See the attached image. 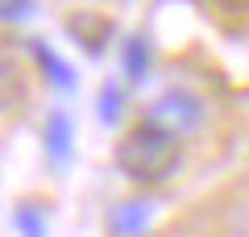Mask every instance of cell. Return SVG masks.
Masks as SVG:
<instances>
[{
  "label": "cell",
  "instance_id": "6",
  "mask_svg": "<svg viewBox=\"0 0 249 237\" xmlns=\"http://www.w3.org/2000/svg\"><path fill=\"white\" fill-rule=\"evenodd\" d=\"M42 133H46V150H50L54 162H62V158L71 154V117L67 113H50Z\"/></svg>",
  "mask_w": 249,
  "mask_h": 237
},
{
  "label": "cell",
  "instance_id": "4",
  "mask_svg": "<svg viewBox=\"0 0 249 237\" xmlns=\"http://www.w3.org/2000/svg\"><path fill=\"white\" fill-rule=\"evenodd\" d=\"M29 54H34V62H37V71H42V79H50L54 88H75V67H71V62H62L58 54L50 50V42L34 38V42H29Z\"/></svg>",
  "mask_w": 249,
  "mask_h": 237
},
{
  "label": "cell",
  "instance_id": "8",
  "mask_svg": "<svg viewBox=\"0 0 249 237\" xmlns=\"http://www.w3.org/2000/svg\"><path fill=\"white\" fill-rule=\"evenodd\" d=\"M17 100H21V75H17V67L9 59H0V113L13 108Z\"/></svg>",
  "mask_w": 249,
  "mask_h": 237
},
{
  "label": "cell",
  "instance_id": "10",
  "mask_svg": "<svg viewBox=\"0 0 249 237\" xmlns=\"http://www.w3.org/2000/svg\"><path fill=\"white\" fill-rule=\"evenodd\" d=\"M34 9V0H0V21H25Z\"/></svg>",
  "mask_w": 249,
  "mask_h": 237
},
{
  "label": "cell",
  "instance_id": "2",
  "mask_svg": "<svg viewBox=\"0 0 249 237\" xmlns=\"http://www.w3.org/2000/svg\"><path fill=\"white\" fill-rule=\"evenodd\" d=\"M145 121L178 138V133H191V129H199V121H204V104H199V100L191 96V92H183V88H170V92H162V96L154 100L150 108H145Z\"/></svg>",
  "mask_w": 249,
  "mask_h": 237
},
{
  "label": "cell",
  "instance_id": "3",
  "mask_svg": "<svg viewBox=\"0 0 249 237\" xmlns=\"http://www.w3.org/2000/svg\"><path fill=\"white\" fill-rule=\"evenodd\" d=\"M67 34L75 38V46H83L88 54H104L108 38H112V21L104 13H91V9H75L67 17Z\"/></svg>",
  "mask_w": 249,
  "mask_h": 237
},
{
  "label": "cell",
  "instance_id": "1",
  "mask_svg": "<svg viewBox=\"0 0 249 237\" xmlns=\"http://www.w3.org/2000/svg\"><path fill=\"white\" fill-rule=\"evenodd\" d=\"M178 158H183V146H178L175 133L158 129V125L142 121L124 133V141L116 146V167L133 183H162V179L175 175Z\"/></svg>",
  "mask_w": 249,
  "mask_h": 237
},
{
  "label": "cell",
  "instance_id": "12",
  "mask_svg": "<svg viewBox=\"0 0 249 237\" xmlns=\"http://www.w3.org/2000/svg\"><path fill=\"white\" fill-rule=\"evenodd\" d=\"M220 9H229V13H245L249 9V0H216Z\"/></svg>",
  "mask_w": 249,
  "mask_h": 237
},
{
  "label": "cell",
  "instance_id": "11",
  "mask_svg": "<svg viewBox=\"0 0 249 237\" xmlns=\"http://www.w3.org/2000/svg\"><path fill=\"white\" fill-rule=\"evenodd\" d=\"M17 225L25 237H46L42 233V220H34V208H17Z\"/></svg>",
  "mask_w": 249,
  "mask_h": 237
},
{
  "label": "cell",
  "instance_id": "5",
  "mask_svg": "<svg viewBox=\"0 0 249 237\" xmlns=\"http://www.w3.org/2000/svg\"><path fill=\"white\" fill-rule=\"evenodd\" d=\"M150 212H154L150 200H124L108 212V225H112L116 237H137L145 229V220H150Z\"/></svg>",
  "mask_w": 249,
  "mask_h": 237
},
{
  "label": "cell",
  "instance_id": "9",
  "mask_svg": "<svg viewBox=\"0 0 249 237\" xmlns=\"http://www.w3.org/2000/svg\"><path fill=\"white\" fill-rule=\"evenodd\" d=\"M96 108H100V121H104V125H112L116 117H121V108H124V92L116 88V83H104V88H100Z\"/></svg>",
  "mask_w": 249,
  "mask_h": 237
},
{
  "label": "cell",
  "instance_id": "7",
  "mask_svg": "<svg viewBox=\"0 0 249 237\" xmlns=\"http://www.w3.org/2000/svg\"><path fill=\"white\" fill-rule=\"evenodd\" d=\"M124 71H129L133 83L145 79V71H150V42L145 38H129V46H124Z\"/></svg>",
  "mask_w": 249,
  "mask_h": 237
}]
</instances>
